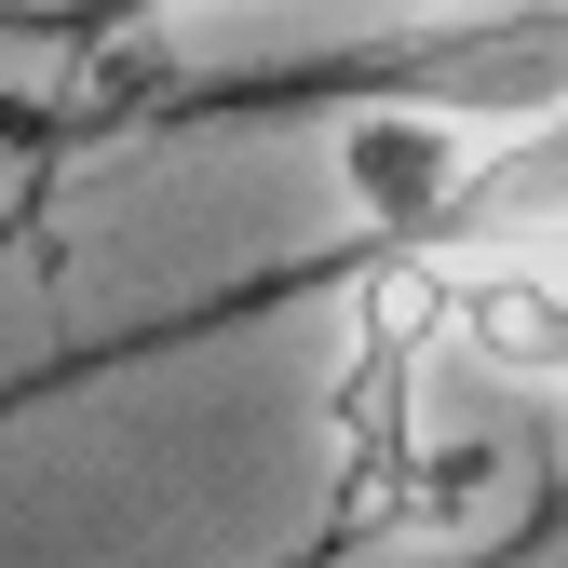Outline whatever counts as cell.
Returning <instances> with one entry per match:
<instances>
[{
    "label": "cell",
    "mask_w": 568,
    "mask_h": 568,
    "mask_svg": "<svg viewBox=\"0 0 568 568\" xmlns=\"http://www.w3.org/2000/svg\"><path fill=\"white\" fill-rule=\"evenodd\" d=\"M109 28H163V14H203V0H95Z\"/></svg>",
    "instance_id": "2"
},
{
    "label": "cell",
    "mask_w": 568,
    "mask_h": 568,
    "mask_svg": "<svg viewBox=\"0 0 568 568\" xmlns=\"http://www.w3.org/2000/svg\"><path fill=\"white\" fill-rule=\"evenodd\" d=\"M434 271H568V109L460 135V176L419 231Z\"/></svg>",
    "instance_id": "1"
}]
</instances>
